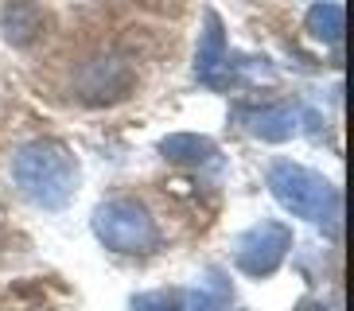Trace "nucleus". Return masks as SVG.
<instances>
[{"label":"nucleus","mask_w":354,"mask_h":311,"mask_svg":"<svg viewBox=\"0 0 354 311\" xmlns=\"http://www.w3.org/2000/svg\"><path fill=\"white\" fill-rule=\"evenodd\" d=\"M214 140L210 136H198V133H171L160 140V156L167 164H183V167H198V164H210L214 160Z\"/></svg>","instance_id":"9"},{"label":"nucleus","mask_w":354,"mask_h":311,"mask_svg":"<svg viewBox=\"0 0 354 311\" xmlns=\"http://www.w3.org/2000/svg\"><path fill=\"white\" fill-rule=\"evenodd\" d=\"M94 234L113 253H152L160 241L156 218L136 198H109L94 210Z\"/></svg>","instance_id":"3"},{"label":"nucleus","mask_w":354,"mask_h":311,"mask_svg":"<svg viewBox=\"0 0 354 311\" xmlns=\"http://www.w3.org/2000/svg\"><path fill=\"white\" fill-rule=\"evenodd\" d=\"M288 249H292V229L284 222L265 218V222L250 226L245 234H238V241H234V265L245 276L261 280V276H272V272L281 269Z\"/></svg>","instance_id":"4"},{"label":"nucleus","mask_w":354,"mask_h":311,"mask_svg":"<svg viewBox=\"0 0 354 311\" xmlns=\"http://www.w3.org/2000/svg\"><path fill=\"white\" fill-rule=\"evenodd\" d=\"M39 31H43V8L35 0H8V4L0 8V35H4L12 47L35 43Z\"/></svg>","instance_id":"7"},{"label":"nucleus","mask_w":354,"mask_h":311,"mask_svg":"<svg viewBox=\"0 0 354 311\" xmlns=\"http://www.w3.org/2000/svg\"><path fill=\"white\" fill-rule=\"evenodd\" d=\"M226 59H230V47H226L222 20H218V12H214V8H207V12H203L198 47H195V74H198V82L210 86V90H226V86H230Z\"/></svg>","instance_id":"6"},{"label":"nucleus","mask_w":354,"mask_h":311,"mask_svg":"<svg viewBox=\"0 0 354 311\" xmlns=\"http://www.w3.org/2000/svg\"><path fill=\"white\" fill-rule=\"evenodd\" d=\"M296 311H331V308H327V303H319V300H308V303H300Z\"/></svg>","instance_id":"12"},{"label":"nucleus","mask_w":354,"mask_h":311,"mask_svg":"<svg viewBox=\"0 0 354 311\" xmlns=\"http://www.w3.org/2000/svg\"><path fill=\"white\" fill-rule=\"evenodd\" d=\"M12 179L35 207L63 210L78 187V160L59 140H32L12 156Z\"/></svg>","instance_id":"1"},{"label":"nucleus","mask_w":354,"mask_h":311,"mask_svg":"<svg viewBox=\"0 0 354 311\" xmlns=\"http://www.w3.org/2000/svg\"><path fill=\"white\" fill-rule=\"evenodd\" d=\"M129 308L133 311H183V300L171 296V292H140V296H133Z\"/></svg>","instance_id":"11"},{"label":"nucleus","mask_w":354,"mask_h":311,"mask_svg":"<svg viewBox=\"0 0 354 311\" xmlns=\"http://www.w3.org/2000/svg\"><path fill=\"white\" fill-rule=\"evenodd\" d=\"M241 121H245V129H250L257 140H265V144H284V140H292V136L300 133L296 113H292L288 105H261V109H250Z\"/></svg>","instance_id":"8"},{"label":"nucleus","mask_w":354,"mask_h":311,"mask_svg":"<svg viewBox=\"0 0 354 311\" xmlns=\"http://www.w3.org/2000/svg\"><path fill=\"white\" fill-rule=\"evenodd\" d=\"M308 35L319 43H339L346 31V12L343 4H335V0H319V4H312L308 8Z\"/></svg>","instance_id":"10"},{"label":"nucleus","mask_w":354,"mask_h":311,"mask_svg":"<svg viewBox=\"0 0 354 311\" xmlns=\"http://www.w3.org/2000/svg\"><path fill=\"white\" fill-rule=\"evenodd\" d=\"M133 66L125 59H90L78 70L74 86H78V97L90 105H105V102H121L129 90H133Z\"/></svg>","instance_id":"5"},{"label":"nucleus","mask_w":354,"mask_h":311,"mask_svg":"<svg viewBox=\"0 0 354 311\" xmlns=\"http://www.w3.org/2000/svg\"><path fill=\"white\" fill-rule=\"evenodd\" d=\"M269 191L296 218H308V222H323V218L335 222L339 218V191H335V183L304 164L277 160L269 167Z\"/></svg>","instance_id":"2"}]
</instances>
